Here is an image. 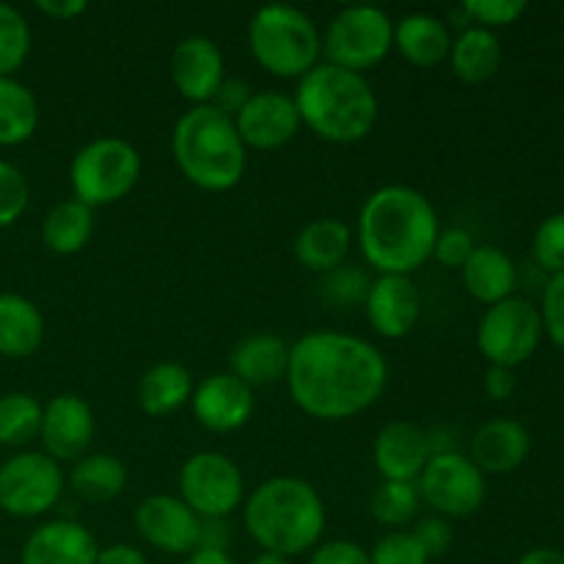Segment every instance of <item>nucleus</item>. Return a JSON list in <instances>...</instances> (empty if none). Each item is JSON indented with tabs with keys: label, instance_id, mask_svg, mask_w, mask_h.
I'll return each mask as SVG.
<instances>
[{
	"label": "nucleus",
	"instance_id": "nucleus-50",
	"mask_svg": "<svg viewBox=\"0 0 564 564\" xmlns=\"http://www.w3.org/2000/svg\"><path fill=\"white\" fill-rule=\"evenodd\" d=\"M518 564H564V554L556 549H532L518 560Z\"/></svg>",
	"mask_w": 564,
	"mask_h": 564
},
{
	"label": "nucleus",
	"instance_id": "nucleus-27",
	"mask_svg": "<svg viewBox=\"0 0 564 564\" xmlns=\"http://www.w3.org/2000/svg\"><path fill=\"white\" fill-rule=\"evenodd\" d=\"M44 317L28 297L3 292L0 295V356L28 358L42 347Z\"/></svg>",
	"mask_w": 564,
	"mask_h": 564
},
{
	"label": "nucleus",
	"instance_id": "nucleus-3",
	"mask_svg": "<svg viewBox=\"0 0 564 564\" xmlns=\"http://www.w3.org/2000/svg\"><path fill=\"white\" fill-rule=\"evenodd\" d=\"M242 523L259 549L292 560L319 545L325 505L301 477L264 479L242 505Z\"/></svg>",
	"mask_w": 564,
	"mask_h": 564
},
{
	"label": "nucleus",
	"instance_id": "nucleus-22",
	"mask_svg": "<svg viewBox=\"0 0 564 564\" xmlns=\"http://www.w3.org/2000/svg\"><path fill=\"white\" fill-rule=\"evenodd\" d=\"M286 364H290V345L273 330L242 336L229 352V372L251 389H264L286 378Z\"/></svg>",
	"mask_w": 564,
	"mask_h": 564
},
{
	"label": "nucleus",
	"instance_id": "nucleus-23",
	"mask_svg": "<svg viewBox=\"0 0 564 564\" xmlns=\"http://www.w3.org/2000/svg\"><path fill=\"white\" fill-rule=\"evenodd\" d=\"M394 47L408 64L419 69H433L435 64L449 58V25L430 11H413L394 22Z\"/></svg>",
	"mask_w": 564,
	"mask_h": 564
},
{
	"label": "nucleus",
	"instance_id": "nucleus-8",
	"mask_svg": "<svg viewBox=\"0 0 564 564\" xmlns=\"http://www.w3.org/2000/svg\"><path fill=\"white\" fill-rule=\"evenodd\" d=\"M394 47V22L378 6H347L328 22L323 53L347 72H369Z\"/></svg>",
	"mask_w": 564,
	"mask_h": 564
},
{
	"label": "nucleus",
	"instance_id": "nucleus-31",
	"mask_svg": "<svg viewBox=\"0 0 564 564\" xmlns=\"http://www.w3.org/2000/svg\"><path fill=\"white\" fill-rule=\"evenodd\" d=\"M39 116L36 94L17 77H0V147L31 141Z\"/></svg>",
	"mask_w": 564,
	"mask_h": 564
},
{
	"label": "nucleus",
	"instance_id": "nucleus-5",
	"mask_svg": "<svg viewBox=\"0 0 564 564\" xmlns=\"http://www.w3.org/2000/svg\"><path fill=\"white\" fill-rule=\"evenodd\" d=\"M171 152L191 185L207 193L231 191L246 174L248 149L235 119L213 105H193L171 132Z\"/></svg>",
	"mask_w": 564,
	"mask_h": 564
},
{
	"label": "nucleus",
	"instance_id": "nucleus-40",
	"mask_svg": "<svg viewBox=\"0 0 564 564\" xmlns=\"http://www.w3.org/2000/svg\"><path fill=\"white\" fill-rule=\"evenodd\" d=\"M477 242L460 226H449V229L438 231V240H435L433 257L438 259V264H444L446 270H463V264L468 262V257L474 253Z\"/></svg>",
	"mask_w": 564,
	"mask_h": 564
},
{
	"label": "nucleus",
	"instance_id": "nucleus-16",
	"mask_svg": "<svg viewBox=\"0 0 564 564\" xmlns=\"http://www.w3.org/2000/svg\"><path fill=\"white\" fill-rule=\"evenodd\" d=\"M171 83L191 105H209L226 80V61L209 36H185L171 53Z\"/></svg>",
	"mask_w": 564,
	"mask_h": 564
},
{
	"label": "nucleus",
	"instance_id": "nucleus-21",
	"mask_svg": "<svg viewBox=\"0 0 564 564\" xmlns=\"http://www.w3.org/2000/svg\"><path fill=\"white\" fill-rule=\"evenodd\" d=\"M532 438L516 419H490L474 433L468 457L482 474H510L527 463Z\"/></svg>",
	"mask_w": 564,
	"mask_h": 564
},
{
	"label": "nucleus",
	"instance_id": "nucleus-2",
	"mask_svg": "<svg viewBox=\"0 0 564 564\" xmlns=\"http://www.w3.org/2000/svg\"><path fill=\"white\" fill-rule=\"evenodd\" d=\"M438 213L424 193L408 185H386L364 202L358 215V246L380 275H411L433 257Z\"/></svg>",
	"mask_w": 564,
	"mask_h": 564
},
{
	"label": "nucleus",
	"instance_id": "nucleus-46",
	"mask_svg": "<svg viewBox=\"0 0 564 564\" xmlns=\"http://www.w3.org/2000/svg\"><path fill=\"white\" fill-rule=\"evenodd\" d=\"M97 564H149V562L147 556H143V551H138L135 545L113 543L99 549Z\"/></svg>",
	"mask_w": 564,
	"mask_h": 564
},
{
	"label": "nucleus",
	"instance_id": "nucleus-51",
	"mask_svg": "<svg viewBox=\"0 0 564 564\" xmlns=\"http://www.w3.org/2000/svg\"><path fill=\"white\" fill-rule=\"evenodd\" d=\"M251 564H292L286 556H279V554H270V551H259L257 556H253Z\"/></svg>",
	"mask_w": 564,
	"mask_h": 564
},
{
	"label": "nucleus",
	"instance_id": "nucleus-30",
	"mask_svg": "<svg viewBox=\"0 0 564 564\" xmlns=\"http://www.w3.org/2000/svg\"><path fill=\"white\" fill-rule=\"evenodd\" d=\"M69 488L72 494L91 505L113 501L127 488V466L116 455H105V452L86 455L72 466Z\"/></svg>",
	"mask_w": 564,
	"mask_h": 564
},
{
	"label": "nucleus",
	"instance_id": "nucleus-7",
	"mask_svg": "<svg viewBox=\"0 0 564 564\" xmlns=\"http://www.w3.org/2000/svg\"><path fill=\"white\" fill-rule=\"evenodd\" d=\"M141 180V154L130 141L116 135L94 138L77 149L69 165L72 198L86 207H110L130 196Z\"/></svg>",
	"mask_w": 564,
	"mask_h": 564
},
{
	"label": "nucleus",
	"instance_id": "nucleus-47",
	"mask_svg": "<svg viewBox=\"0 0 564 564\" xmlns=\"http://www.w3.org/2000/svg\"><path fill=\"white\" fill-rule=\"evenodd\" d=\"M229 545V523L226 518H202V545L198 549L226 551Z\"/></svg>",
	"mask_w": 564,
	"mask_h": 564
},
{
	"label": "nucleus",
	"instance_id": "nucleus-4",
	"mask_svg": "<svg viewBox=\"0 0 564 564\" xmlns=\"http://www.w3.org/2000/svg\"><path fill=\"white\" fill-rule=\"evenodd\" d=\"M292 99L303 124L330 143L364 141L378 121V97L367 77L328 61L297 80Z\"/></svg>",
	"mask_w": 564,
	"mask_h": 564
},
{
	"label": "nucleus",
	"instance_id": "nucleus-9",
	"mask_svg": "<svg viewBox=\"0 0 564 564\" xmlns=\"http://www.w3.org/2000/svg\"><path fill=\"white\" fill-rule=\"evenodd\" d=\"M543 334L540 308L527 297L512 295L488 306V312L482 314L477 328V345L490 367L516 369L534 356Z\"/></svg>",
	"mask_w": 564,
	"mask_h": 564
},
{
	"label": "nucleus",
	"instance_id": "nucleus-18",
	"mask_svg": "<svg viewBox=\"0 0 564 564\" xmlns=\"http://www.w3.org/2000/svg\"><path fill=\"white\" fill-rule=\"evenodd\" d=\"M375 468L380 477L391 482H416L422 477L424 466L433 457V435L419 424L389 422L378 435L372 446Z\"/></svg>",
	"mask_w": 564,
	"mask_h": 564
},
{
	"label": "nucleus",
	"instance_id": "nucleus-42",
	"mask_svg": "<svg viewBox=\"0 0 564 564\" xmlns=\"http://www.w3.org/2000/svg\"><path fill=\"white\" fill-rule=\"evenodd\" d=\"M413 538L419 540V545L424 549V554L433 560V556H444L449 551L455 532H452V523L441 516H427L416 523L413 529Z\"/></svg>",
	"mask_w": 564,
	"mask_h": 564
},
{
	"label": "nucleus",
	"instance_id": "nucleus-34",
	"mask_svg": "<svg viewBox=\"0 0 564 564\" xmlns=\"http://www.w3.org/2000/svg\"><path fill=\"white\" fill-rule=\"evenodd\" d=\"M31 53V25L14 6L0 3V77H14Z\"/></svg>",
	"mask_w": 564,
	"mask_h": 564
},
{
	"label": "nucleus",
	"instance_id": "nucleus-41",
	"mask_svg": "<svg viewBox=\"0 0 564 564\" xmlns=\"http://www.w3.org/2000/svg\"><path fill=\"white\" fill-rule=\"evenodd\" d=\"M540 317H543V330L549 339L564 350V273L551 275L545 284Z\"/></svg>",
	"mask_w": 564,
	"mask_h": 564
},
{
	"label": "nucleus",
	"instance_id": "nucleus-38",
	"mask_svg": "<svg viewBox=\"0 0 564 564\" xmlns=\"http://www.w3.org/2000/svg\"><path fill=\"white\" fill-rule=\"evenodd\" d=\"M372 564H430V556L411 532H389L369 551Z\"/></svg>",
	"mask_w": 564,
	"mask_h": 564
},
{
	"label": "nucleus",
	"instance_id": "nucleus-19",
	"mask_svg": "<svg viewBox=\"0 0 564 564\" xmlns=\"http://www.w3.org/2000/svg\"><path fill=\"white\" fill-rule=\"evenodd\" d=\"M367 319L386 339H402L422 317V292L411 275H378L364 301Z\"/></svg>",
	"mask_w": 564,
	"mask_h": 564
},
{
	"label": "nucleus",
	"instance_id": "nucleus-12",
	"mask_svg": "<svg viewBox=\"0 0 564 564\" xmlns=\"http://www.w3.org/2000/svg\"><path fill=\"white\" fill-rule=\"evenodd\" d=\"M422 505L433 507L441 518H468L485 505L488 482L485 474L460 452H435L416 479Z\"/></svg>",
	"mask_w": 564,
	"mask_h": 564
},
{
	"label": "nucleus",
	"instance_id": "nucleus-32",
	"mask_svg": "<svg viewBox=\"0 0 564 564\" xmlns=\"http://www.w3.org/2000/svg\"><path fill=\"white\" fill-rule=\"evenodd\" d=\"M44 405L33 394L11 391L0 397V446H28L42 433Z\"/></svg>",
	"mask_w": 564,
	"mask_h": 564
},
{
	"label": "nucleus",
	"instance_id": "nucleus-33",
	"mask_svg": "<svg viewBox=\"0 0 564 564\" xmlns=\"http://www.w3.org/2000/svg\"><path fill=\"white\" fill-rule=\"evenodd\" d=\"M422 510V494L416 482H391L383 479L369 496V512L378 523L391 529L408 527Z\"/></svg>",
	"mask_w": 564,
	"mask_h": 564
},
{
	"label": "nucleus",
	"instance_id": "nucleus-49",
	"mask_svg": "<svg viewBox=\"0 0 564 564\" xmlns=\"http://www.w3.org/2000/svg\"><path fill=\"white\" fill-rule=\"evenodd\" d=\"M185 564H237L229 551L218 549H196L185 556Z\"/></svg>",
	"mask_w": 564,
	"mask_h": 564
},
{
	"label": "nucleus",
	"instance_id": "nucleus-15",
	"mask_svg": "<svg viewBox=\"0 0 564 564\" xmlns=\"http://www.w3.org/2000/svg\"><path fill=\"white\" fill-rule=\"evenodd\" d=\"M44 455L55 463H77L88 455L94 441V411L80 394H55L44 405L42 433Z\"/></svg>",
	"mask_w": 564,
	"mask_h": 564
},
{
	"label": "nucleus",
	"instance_id": "nucleus-35",
	"mask_svg": "<svg viewBox=\"0 0 564 564\" xmlns=\"http://www.w3.org/2000/svg\"><path fill=\"white\" fill-rule=\"evenodd\" d=\"M372 281L356 264H339L319 281V297L334 308H350L367 301Z\"/></svg>",
	"mask_w": 564,
	"mask_h": 564
},
{
	"label": "nucleus",
	"instance_id": "nucleus-24",
	"mask_svg": "<svg viewBox=\"0 0 564 564\" xmlns=\"http://www.w3.org/2000/svg\"><path fill=\"white\" fill-rule=\"evenodd\" d=\"M352 246V231L339 218H314L297 231L292 251L295 259L312 273H330L339 264H345Z\"/></svg>",
	"mask_w": 564,
	"mask_h": 564
},
{
	"label": "nucleus",
	"instance_id": "nucleus-29",
	"mask_svg": "<svg viewBox=\"0 0 564 564\" xmlns=\"http://www.w3.org/2000/svg\"><path fill=\"white\" fill-rule=\"evenodd\" d=\"M94 235V209L77 198H64L55 204L42 220V242L58 257H72L83 251Z\"/></svg>",
	"mask_w": 564,
	"mask_h": 564
},
{
	"label": "nucleus",
	"instance_id": "nucleus-25",
	"mask_svg": "<svg viewBox=\"0 0 564 564\" xmlns=\"http://www.w3.org/2000/svg\"><path fill=\"white\" fill-rule=\"evenodd\" d=\"M463 284L468 295L477 297L485 306L512 297L518 286V270L510 253L496 246H477L468 262L463 264Z\"/></svg>",
	"mask_w": 564,
	"mask_h": 564
},
{
	"label": "nucleus",
	"instance_id": "nucleus-36",
	"mask_svg": "<svg viewBox=\"0 0 564 564\" xmlns=\"http://www.w3.org/2000/svg\"><path fill=\"white\" fill-rule=\"evenodd\" d=\"M31 202V187L25 174L14 163L0 160V229L17 224Z\"/></svg>",
	"mask_w": 564,
	"mask_h": 564
},
{
	"label": "nucleus",
	"instance_id": "nucleus-28",
	"mask_svg": "<svg viewBox=\"0 0 564 564\" xmlns=\"http://www.w3.org/2000/svg\"><path fill=\"white\" fill-rule=\"evenodd\" d=\"M501 42L496 31L488 28L468 25L452 39L449 64L452 72L460 77L463 83H485L499 72L501 66Z\"/></svg>",
	"mask_w": 564,
	"mask_h": 564
},
{
	"label": "nucleus",
	"instance_id": "nucleus-45",
	"mask_svg": "<svg viewBox=\"0 0 564 564\" xmlns=\"http://www.w3.org/2000/svg\"><path fill=\"white\" fill-rule=\"evenodd\" d=\"M516 386V369L490 367L488 372H485V391H488L490 400H510Z\"/></svg>",
	"mask_w": 564,
	"mask_h": 564
},
{
	"label": "nucleus",
	"instance_id": "nucleus-26",
	"mask_svg": "<svg viewBox=\"0 0 564 564\" xmlns=\"http://www.w3.org/2000/svg\"><path fill=\"white\" fill-rule=\"evenodd\" d=\"M193 375L180 361H160L143 372L138 383V405L147 416H171L193 397Z\"/></svg>",
	"mask_w": 564,
	"mask_h": 564
},
{
	"label": "nucleus",
	"instance_id": "nucleus-1",
	"mask_svg": "<svg viewBox=\"0 0 564 564\" xmlns=\"http://www.w3.org/2000/svg\"><path fill=\"white\" fill-rule=\"evenodd\" d=\"M286 389L292 402L323 422L372 408L389 380V364L372 341L341 330H312L290 345Z\"/></svg>",
	"mask_w": 564,
	"mask_h": 564
},
{
	"label": "nucleus",
	"instance_id": "nucleus-48",
	"mask_svg": "<svg viewBox=\"0 0 564 564\" xmlns=\"http://www.w3.org/2000/svg\"><path fill=\"white\" fill-rule=\"evenodd\" d=\"M36 9L53 20H75L88 9L86 0H36Z\"/></svg>",
	"mask_w": 564,
	"mask_h": 564
},
{
	"label": "nucleus",
	"instance_id": "nucleus-13",
	"mask_svg": "<svg viewBox=\"0 0 564 564\" xmlns=\"http://www.w3.org/2000/svg\"><path fill=\"white\" fill-rule=\"evenodd\" d=\"M135 529L163 554L187 556L202 545V518L180 496H147L135 510Z\"/></svg>",
	"mask_w": 564,
	"mask_h": 564
},
{
	"label": "nucleus",
	"instance_id": "nucleus-10",
	"mask_svg": "<svg viewBox=\"0 0 564 564\" xmlns=\"http://www.w3.org/2000/svg\"><path fill=\"white\" fill-rule=\"evenodd\" d=\"M66 488L61 463L44 452H20L0 463V510L11 518H39L53 510Z\"/></svg>",
	"mask_w": 564,
	"mask_h": 564
},
{
	"label": "nucleus",
	"instance_id": "nucleus-14",
	"mask_svg": "<svg viewBox=\"0 0 564 564\" xmlns=\"http://www.w3.org/2000/svg\"><path fill=\"white\" fill-rule=\"evenodd\" d=\"M235 127L246 149L273 152L301 132L303 121L290 94L253 91L246 108L235 116Z\"/></svg>",
	"mask_w": 564,
	"mask_h": 564
},
{
	"label": "nucleus",
	"instance_id": "nucleus-37",
	"mask_svg": "<svg viewBox=\"0 0 564 564\" xmlns=\"http://www.w3.org/2000/svg\"><path fill=\"white\" fill-rule=\"evenodd\" d=\"M532 253L551 275L564 273V213H554L538 226L532 240Z\"/></svg>",
	"mask_w": 564,
	"mask_h": 564
},
{
	"label": "nucleus",
	"instance_id": "nucleus-43",
	"mask_svg": "<svg viewBox=\"0 0 564 564\" xmlns=\"http://www.w3.org/2000/svg\"><path fill=\"white\" fill-rule=\"evenodd\" d=\"M308 564H372L369 551L364 545L350 543V540H328L314 549Z\"/></svg>",
	"mask_w": 564,
	"mask_h": 564
},
{
	"label": "nucleus",
	"instance_id": "nucleus-17",
	"mask_svg": "<svg viewBox=\"0 0 564 564\" xmlns=\"http://www.w3.org/2000/svg\"><path fill=\"white\" fill-rule=\"evenodd\" d=\"M193 416L209 433H235L246 427L248 419L253 416L257 397L251 386L242 383L231 372H218L204 378L193 389L191 397Z\"/></svg>",
	"mask_w": 564,
	"mask_h": 564
},
{
	"label": "nucleus",
	"instance_id": "nucleus-39",
	"mask_svg": "<svg viewBox=\"0 0 564 564\" xmlns=\"http://www.w3.org/2000/svg\"><path fill=\"white\" fill-rule=\"evenodd\" d=\"M468 20L479 28H505L518 22V17L527 14L529 3L527 0H466L463 3Z\"/></svg>",
	"mask_w": 564,
	"mask_h": 564
},
{
	"label": "nucleus",
	"instance_id": "nucleus-44",
	"mask_svg": "<svg viewBox=\"0 0 564 564\" xmlns=\"http://www.w3.org/2000/svg\"><path fill=\"white\" fill-rule=\"evenodd\" d=\"M251 94H253L251 86H248L246 80H240V77H226L209 105H213L215 110H220V113L229 116V119H235V116L246 108V102L251 99Z\"/></svg>",
	"mask_w": 564,
	"mask_h": 564
},
{
	"label": "nucleus",
	"instance_id": "nucleus-20",
	"mask_svg": "<svg viewBox=\"0 0 564 564\" xmlns=\"http://www.w3.org/2000/svg\"><path fill=\"white\" fill-rule=\"evenodd\" d=\"M99 545L77 521H47L28 534L20 564H97Z\"/></svg>",
	"mask_w": 564,
	"mask_h": 564
},
{
	"label": "nucleus",
	"instance_id": "nucleus-6",
	"mask_svg": "<svg viewBox=\"0 0 564 564\" xmlns=\"http://www.w3.org/2000/svg\"><path fill=\"white\" fill-rule=\"evenodd\" d=\"M248 47L264 72L301 80L319 64L323 33L306 11L290 3H270L253 11L248 22Z\"/></svg>",
	"mask_w": 564,
	"mask_h": 564
},
{
	"label": "nucleus",
	"instance_id": "nucleus-11",
	"mask_svg": "<svg viewBox=\"0 0 564 564\" xmlns=\"http://www.w3.org/2000/svg\"><path fill=\"white\" fill-rule=\"evenodd\" d=\"M180 494L198 518H229L242 507L246 479L224 452H196L180 468Z\"/></svg>",
	"mask_w": 564,
	"mask_h": 564
}]
</instances>
